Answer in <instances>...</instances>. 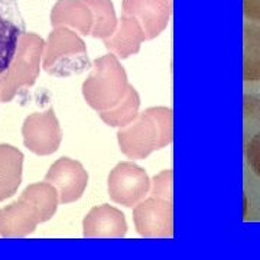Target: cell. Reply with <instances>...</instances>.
I'll return each mask as SVG.
<instances>
[{
	"mask_svg": "<svg viewBox=\"0 0 260 260\" xmlns=\"http://www.w3.org/2000/svg\"><path fill=\"white\" fill-rule=\"evenodd\" d=\"M51 23L58 26H71L81 35H91L94 15L85 0H59L51 13Z\"/></svg>",
	"mask_w": 260,
	"mask_h": 260,
	"instance_id": "cell-14",
	"label": "cell"
},
{
	"mask_svg": "<svg viewBox=\"0 0 260 260\" xmlns=\"http://www.w3.org/2000/svg\"><path fill=\"white\" fill-rule=\"evenodd\" d=\"M90 67L87 47L75 32L64 26H58L51 32L42 61V68L48 74L67 78L73 74H81Z\"/></svg>",
	"mask_w": 260,
	"mask_h": 260,
	"instance_id": "cell-5",
	"label": "cell"
},
{
	"mask_svg": "<svg viewBox=\"0 0 260 260\" xmlns=\"http://www.w3.org/2000/svg\"><path fill=\"white\" fill-rule=\"evenodd\" d=\"M123 13L138 19L148 39L160 35L171 18L169 0H123Z\"/></svg>",
	"mask_w": 260,
	"mask_h": 260,
	"instance_id": "cell-12",
	"label": "cell"
},
{
	"mask_svg": "<svg viewBox=\"0 0 260 260\" xmlns=\"http://www.w3.org/2000/svg\"><path fill=\"white\" fill-rule=\"evenodd\" d=\"M244 156L251 172L260 178V127L244 136Z\"/></svg>",
	"mask_w": 260,
	"mask_h": 260,
	"instance_id": "cell-19",
	"label": "cell"
},
{
	"mask_svg": "<svg viewBox=\"0 0 260 260\" xmlns=\"http://www.w3.org/2000/svg\"><path fill=\"white\" fill-rule=\"evenodd\" d=\"M172 138L174 116L168 107H149L117 133L121 153L138 160L168 146Z\"/></svg>",
	"mask_w": 260,
	"mask_h": 260,
	"instance_id": "cell-2",
	"label": "cell"
},
{
	"mask_svg": "<svg viewBox=\"0 0 260 260\" xmlns=\"http://www.w3.org/2000/svg\"><path fill=\"white\" fill-rule=\"evenodd\" d=\"M133 223L142 237L171 239L174 236L172 200L150 195L133 208Z\"/></svg>",
	"mask_w": 260,
	"mask_h": 260,
	"instance_id": "cell-6",
	"label": "cell"
},
{
	"mask_svg": "<svg viewBox=\"0 0 260 260\" xmlns=\"http://www.w3.org/2000/svg\"><path fill=\"white\" fill-rule=\"evenodd\" d=\"M243 12L249 20L260 22V0H243Z\"/></svg>",
	"mask_w": 260,
	"mask_h": 260,
	"instance_id": "cell-22",
	"label": "cell"
},
{
	"mask_svg": "<svg viewBox=\"0 0 260 260\" xmlns=\"http://www.w3.org/2000/svg\"><path fill=\"white\" fill-rule=\"evenodd\" d=\"M44 49V39L35 34L25 32L20 37L15 58L9 68L0 74V102H12L20 90H26L35 84Z\"/></svg>",
	"mask_w": 260,
	"mask_h": 260,
	"instance_id": "cell-4",
	"label": "cell"
},
{
	"mask_svg": "<svg viewBox=\"0 0 260 260\" xmlns=\"http://www.w3.org/2000/svg\"><path fill=\"white\" fill-rule=\"evenodd\" d=\"M94 15V26L91 35L94 38H109L117 29L119 20L114 12L112 0H85Z\"/></svg>",
	"mask_w": 260,
	"mask_h": 260,
	"instance_id": "cell-18",
	"label": "cell"
},
{
	"mask_svg": "<svg viewBox=\"0 0 260 260\" xmlns=\"http://www.w3.org/2000/svg\"><path fill=\"white\" fill-rule=\"evenodd\" d=\"M244 136L260 127V99L244 95Z\"/></svg>",
	"mask_w": 260,
	"mask_h": 260,
	"instance_id": "cell-20",
	"label": "cell"
},
{
	"mask_svg": "<svg viewBox=\"0 0 260 260\" xmlns=\"http://www.w3.org/2000/svg\"><path fill=\"white\" fill-rule=\"evenodd\" d=\"M126 233L124 214L109 204L94 207L83 221V234L87 239H121Z\"/></svg>",
	"mask_w": 260,
	"mask_h": 260,
	"instance_id": "cell-11",
	"label": "cell"
},
{
	"mask_svg": "<svg viewBox=\"0 0 260 260\" xmlns=\"http://www.w3.org/2000/svg\"><path fill=\"white\" fill-rule=\"evenodd\" d=\"M107 189L114 203L133 207L149 192L150 179L143 168L132 162H121L112 169L107 181Z\"/></svg>",
	"mask_w": 260,
	"mask_h": 260,
	"instance_id": "cell-7",
	"label": "cell"
},
{
	"mask_svg": "<svg viewBox=\"0 0 260 260\" xmlns=\"http://www.w3.org/2000/svg\"><path fill=\"white\" fill-rule=\"evenodd\" d=\"M26 32L16 0H0V74L9 68L18 51L19 39Z\"/></svg>",
	"mask_w": 260,
	"mask_h": 260,
	"instance_id": "cell-10",
	"label": "cell"
},
{
	"mask_svg": "<svg viewBox=\"0 0 260 260\" xmlns=\"http://www.w3.org/2000/svg\"><path fill=\"white\" fill-rule=\"evenodd\" d=\"M45 181L56 188L59 203L70 204L83 197L88 185V174L80 162L61 158L49 168Z\"/></svg>",
	"mask_w": 260,
	"mask_h": 260,
	"instance_id": "cell-9",
	"label": "cell"
},
{
	"mask_svg": "<svg viewBox=\"0 0 260 260\" xmlns=\"http://www.w3.org/2000/svg\"><path fill=\"white\" fill-rule=\"evenodd\" d=\"M146 39V34L139 20L132 15L123 13L116 32L109 38H104L103 42L112 54L120 59H126L130 55L138 54L142 42Z\"/></svg>",
	"mask_w": 260,
	"mask_h": 260,
	"instance_id": "cell-13",
	"label": "cell"
},
{
	"mask_svg": "<svg viewBox=\"0 0 260 260\" xmlns=\"http://www.w3.org/2000/svg\"><path fill=\"white\" fill-rule=\"evenodd\" d=\"M244 81H260V22H247L244 25Z\"/></svg>",
	"mask_w": 260,
	"mask_h": 260,
	"instance_id": "cell-16",
	"label": "cell"
},
{
	"mask_svg": "<svg viewBox=\"0 0 260 260\" xmlns=\"http://www.w3.org/2000/svg\"><path fill=\"white\" fill-rule=\"evenodd\" d=\"M132 85L119 58L109 54L94 61L93 73L84 81L83 95L99 113L117 107L129 94Z\"/></svg>",
	"mask_w": 260,
	"mask_h": 260,
	"instance_id": "cell-3",
	"label": "cell"
},
{
	"mask_svg": "<svg viewBox=\"0 0 260 260\" xmlns=\"http://www.w3.org/2000/svg\"><path fill=\"white\" fill-rule=\"evenodd\" d=\"M139 94L132 87L129 94H127V97L117 107H114V109L109 110V112L99 113V114H100V119L107 126L121 129V127H126L127 124H130L132 121L138 117V114H139Z\"/></svg>",
	"mask_w": 260,
	"mask_h": 260,
	"instance_id": "cell-17",
	"label": "cell"
},
{
	"mask_svg": "<svg viewBox=\"0 0 260 260\" xmlns=\"http://www.w3.org/2000/svg\"><path fill=\"white\" fill-rule=\"evenodd\" d=\"M58 203L56 188L47 181L29 185L18 201L0 208V236L15 239L34 233L55 215Z\"/></svg>",
	"mask_w": 260,
	"mask_h": 260,
	"instance_id": "cell-1",
	"label": "cell"
},
{
	"mask_svg": "<svg viewBox=\"0 0 260 260\" xmlns=\"http://www.w3.org/2000/svg\"><path fill=\"white\" fill-rule=\"evenodd\" d=\"M22 136L25 146L38 156L55 153L62 140V132L54 109L28 116L22 127Z\"/></svg>",
	"mask_w": 260,
	"mask_h": 260,
	"instance_id": "cell-8",
	"label": "cell"
},
{
	"mask_svg": "<svg viewBox=\"0 0 260 260\" xmlns=\"http://www.w3.org/2000/svg\"><path fill=\"white\" fill-rule=\"evenodd\" d=\"M23 153L18 148L0 145V201L16 194L22 182Z\"/></svg>",
	"mask_w": 260,
	"mask_h": 260,
	"instance_id": "cell-15",
	"label": "cell"
},
{
	"mask_svg": "<svg viewBox=\"0 0 260 260\" xmlns=\"http://www.w3.org/2000/svg\"><path fill=\"white\" fill-rule=\"evenodd\" d=\"M152 195H158L172 200V171L168 169L153 178Z\"/></svg>",
	"mask_w": 260,
	"mask_h": 260,
	"instance_id": "cell-21",
	"label": "cell"
}]
</instances>
